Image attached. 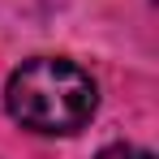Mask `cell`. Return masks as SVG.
<instances>
[{
  "label": "cell",
  "mask_w": 159,
  "mask_h": 159,
  "mask_svg": "<svg viewBox=\"0 0 159 159\" xmlns=\"http://www.w3.org/2000/svg\"><path fill=\"white\" fill-rule=\"evenodd\" d=\"M4 107L22 129L43 133V138H60V133H78L95 116L99 86L78 60L34 56L9 73Z\"/></svg>",
  "instance_id": "cell-1"
},
{
  "label": "cell",
  "mask_w": 159,
  "mask_h": 159,
  "mask_svg": "<svg viewBox=\"0 0 159 159\" xmlns=\"http://www.w3.org/2000/svg\"><path fill=\"white\" fill-rule=\"evenodd\" d=\"M99 159H155V155H151V151H142V146H129V142H116V146L99 151Z\"/></svg>",
  "instance_id": "cell-2"
}]
</instances>
